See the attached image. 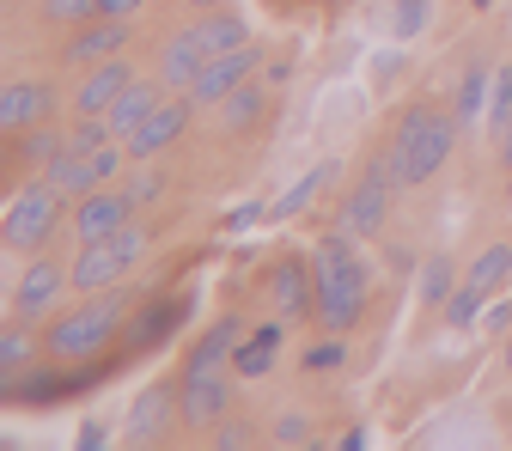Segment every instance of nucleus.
<instances>
[{
  "instance_id": "20",
  "label": "nucleus",
  "mask_w": 512,
  "mask_h": 451,
  "mask_svg": "<svg viewBox=\"0 0 512 451\" xmlns=\"http://www.w3.org/2000/svg\"><path fill=\"white\" fill-rule=\"evenodd\" d=\"M37 177H49L68 202H80V196H92V189H104V183H98V171H92V153H80V147H61Z\"/></svg>"
},
{
  "instance_id": "50",
  "label": "nucleus",
  "mask_w": 512,
  "mask_h": 451,
  "mask_svg": "<svg viewBox=\"0 0 512 451\" xmlns=\"http://www.w3.org/2000/svg\"><path fill=\"white\" fill-rule=\"evenodd\" d=\"M464 7H488V0H464Z\"/></svg>"
},
{
  "instance_id": "46",
  "label": "nucleus",
  "mask_w": 512,
  "mask_h": 451,
  "mask_svg": "<svg viewBox=\"0 0 512 451\" xmlns=\"http://www.w3.org/2000/svg\"><path fill=\"white\" fill-rule=\"evenodd\" d=\"M500 159H506V171H512V116H506V128H500Z\"/></svg>"
},
{
  "instance_id": "11",
  "label": "nucleus",
  "mask_w": 512,
  "mask_h": 451,
  "mask_svg": "<svg viewBox=\"0 0 512 451\" xmlns=\"http://www.w3.org/2000/svg\"><path fill=\"white\" fill-rule=\"evenodd\" d=\"M128 37H135V19H110V13H104V19L68 31V49H61V61H68V68H98V61H110V55L128 49Z\"/></svg>"
},
{
  "instance_id": "44",
  "label": "nucleus",
  "mask_w": 512,
  "mask_h": 451,
  "mask_svg": "<svg viewBox=\"0 0 512 451\" xmlns=\"http://www.w3.org/2000/svg\"><path fill=\"white\" fill-rule=\"evenodd\" d=\"M141 7H147V0H104V13H110V19H135Z\"/></svg>"
},
{
  "instance_id": "15",
  "label": "nucleus",
  "mask_w": 512,
  "mask_h": 451,
  "mask_svg": "<svg viewBox=\"0 0 512 451\" xmlns=\"http://www.w3.org/2000/svg\"><path fill=\"white\" fill-rule=\"evenodd\" d=\"M135 80H141V74L128 68L122 55H110V61H98V68H86V80H80V92H74V116H104Z\"/></svg>"
},
{
  "instance_id": "34",
  "label": "nucleus",
  "mask_w": 512,
  "mask_h": 451,
  "mask_svg": "<svg viewBox=\"0 0 512 451\" xmlns=\"http://www.w3.org/2000/svg\"><path fill=\"white\" fill-rule=\"evenodd\" d=\"M122 189H128V202H135V208H141V202H159L165 189H171V171H165V165H153V159H141V171L128 177Z\"/></svg>"
},
{
  "instance_id": "42",
  "label": "nucleus",
  "mask_w": 512,
  "mask_h": 451,
  "mask_svg": "<svg viewBox=\"0 0 512 451\" xmlns=\"http://www.w3.org/2000/svg\"><path fill=\"white\" fill-rule=\"evenodd\" d=\"M263 214H269L263 202H244V208H232V214H226V232H250V226L263 220Z\"/></svg>"
},
{
  "instance_id": "43",
  "label": "nucleus",
  "mask_w": 512,
  "mask_h": 451,
  "mask_svg": "<svg viewBox=\"0 0 512 451\" xmlns=\"http://www.w3.org/2000/svg\"><path fill=\"white\" fill-rule=\"evenodd\" d=\"M98 445H110V433H104L98 421H86V427H80V451H98Z\"/></svg>"
},
{
  "instance_id": "8",
  "label": "nucleus",
  "mask_w": 512,
  "mask_h": 451,
  "mask_svg": "<svg viewBox=\"0 0 512 451\" xmlns=\"http://www.w3.org/2000/svg\"><path fill=\"white\" fill-rule=\"evenodd\" d=\"M128 220H135V202H128V189L104 183V189H92V196L74 202L68 232H74V244H104V238H110L116 226H128Z\"/></svg>"
},
{
  "instance_id": "29",
  "label": "nucleus",
  "mask_w": 512,
  "mask_h": 451,
  "mask_svg": "<svg viewBox=\"0 0 512 451\" xmlns=\"http://www.w3.org/2000/svg\"><path fill=\"white\" fill-rule=\"evenodd\" d=\"M336 171H342L336 159H324V165H311V171H305V177H299V183L287 189V196H281V202L269 208V220H293V214H299V208H305V202H311V196H317V189H324V183H330Z\"/></svg>"
},
{
  "instance_id": "23",
  "label": "nucleus",
  "mask_w": 512,
  "mask_h": 451,
  "mask_svg": "<svg viewBox=\"0 0 512 451\" xmlns=\"http://www.w3.org/2000/svg\"><path fill=\"white\" fill-rule=\"evenodd\" d=\"M31 360H37L31 324H19V317H0V384H13L19 372H31Z\"/></svg>"
},
{
  "instance_id": "33",
  "label": "nucleus",
  "mask_w": 512,
  "mask_h": 451,
  "mask_svg": "<svg viewBox=\"0 0 512 451\" xmlns=\"http://www.w3.org/2000/svg\"><path fill=\"white\" fill-rule=\"evenodd\" d=\"M488 110V74L482 68H470L464 74V86H458V104H452V116L464 122V128H476V116Z\"/></svg>"
},
{
  "instance_id": "14",
  "label": "nucleus",
  "mask_w": 512,
  "mask_h": 451,
  "mask_svg": "<svg viewBox=\"0 0 512 451\" xmlns=\"http://www.w3.org/2000/svg\"><path fill=\"white\" fill-rule=\"evenodd\" d=\"M135 269L128 256L104 238V244H80L74 250V263H68V275H74V293H110V287H122V275Z\"/></svg>"
},
{
  "instance_id": "32",
  "label": "nucleus",
  "mask_w": 512,
  "mask_h": 451,
  "mask_svg": "<svg viewBox=\"0 0 512 451\" xmlns=\"http://www.w3.org/2000/svg\"><path fill=\"white\" fill-rule=\"evenodd\" d=\"M92 19H104V0H43V25L74 31V25H92Z\"/></svg>"
},
{
  "instance_id": "7",
  "label": "nucleus",
  "mask_w": 512,
  "mask_h": 451,
  "mask_svg": "<svg viewBox=\"0 0 512 451\" xmlns=\"http://www.w3.org/2000/svg\"><path fill=\"white\" fill-rule=\"evenodd\" d=\"M196 110H202V104L189 98V92H171V98H165V104H159V110L135 128V135L122 141V147H128V159L141 165V159H159L165 147H177V141H183V128L196 122Z\"/></svg>"
},
{
  "instance_id": "17",
  "label": "nucleus",
  "mask_w": 512,
  "mask_h": 451,
  "mask_svg": "<svg viewBox=\"0 0 512 451\" xmlns=\"http://www.w3.org/2000/svg\"><path fill=\"white\" fill-rule=\"evenodd\" d=\"M238 342H244V324H238V317H214V324L183 348V378H189V372H220V366H232Z\"/></svg>"
},
{
  "instance_id": "6",
  "label": "nucleus",
  "mask_w": 512,
  "mask_h": 451,
  "mask_svg": "<svg viewBox=\"0 0 512 451\" xmlns=\"http://www.w3.org/2000/svg\"><path fill=\"white\" fill-rule=\"evenodd\" d=\"M74 287V275H68V263H55V256H31V263L19 269V281H13V293H7V317H19V324H37V317H49L55 311V299Z\"/></svg>"
},
{
  "instance_id": "36",
  "label": "nucleus",
  "mask_w": 512,
  "mask_h": 451,
  "mask_svg": "<svg viewBox=\"0 0 512 451\" xmlns=\"http://www.w3.org/2000/svg\"><path fill=\"white\" fill-rule=\"evenodd\" d=\"M427 19H433V0H397V13H391V37H397V43H409V37H421V31H427Z\"/></svg>"
},
{
  "instance_id": "19",
  "label": "nucleus",
  "mask_w": 512,
  "mask_h": 451,
  "mask_svg": "<svg viewBox=\"0 0 512 451\" xmlns=\"http://www.w3.org/2000/svg\"><path fill=\"white\" fill-rule=\"evenodd\" d=\"M165 98H171V92H165V80H159V74L128 86V92H122V98L104 110V116H110V128H116V141H128V135H135V128H141V122H147V116H153Z\"/></svg>"
},
{
  "instance_id": "30",
  "label": "nucleus",
  "mask_w": 512,
  "mask_h": 451,
  "mask_svg": "<svg viewBox=\"0 0 512 451\" xmlns=\"http://www.w3.org/2000/svg\"><path fill=\"white\" fill-rule=\"evenodd\" d=\"M183 317H189V299H153V305H147V324L135 330V348H153V342H165V336L183 324Z\"/></svg>"
},
{
  "instance_id": "49",
  "label": "nucleus",
  "mask_w": 512,
  "mask_h": 451,
  "mask_svg": "<svg viewBox=\"0 0 512 451\" xmlns=\"http://www.w3.org/2000/svg\"><path fill=\"white\" fill-rule=\"evenodd\" d=\"M189 7H226V0H189Z\"/></svg>"
},
{
  "instance_id": "40",
  "label": "nucleus",
  "mask_w": 512,
  "mask_h": 451,
  "mask_svg": "<svg viewBox=\"0 0 512 451\" xmlns=\"http://www.w3.org/2000/svg\"><path fill=\"white\" fill-rule=\"evenodd\" d=\"M110 244L128 256V263H141V250H147V232H141L135 220H128V226H116V232H110Z\"/></svg>"
},
{
  "instance_id": "48",
  "label": "nucleus",
  "mask_w": 512,
  "mask_h": 451,
  "mask_svg": "<svg viewBox=\"0 0 512 451\" xmlns=\"http://www.w3.org/2000/svg\"><path fill=\"white\" fill-rule=\"evenodd\" d=\"M500 421H506V427H512V397H506V403H500Z\"/></svg>"
},
{
  "instance_id": "45",
  "label": "nucleus",
  "mask_w": 512,
  "mask_h": 451,
  "mask_svg": "<svg viewBox=\"0 0 512 451\" xmlns=\"http://www.w3.org/2000/svg\"><path fill=\"white\" fill-rule=\"evenodd\" d=\"M263 86H269V92L287 86V68H281V61H263Z\"/></svg>"
},
{
  "instance_id": "5",
  "label": "nucleus",
  "mask_w": 512,
  "mask_h": 451,
  "mask_svg": "<svg viewBox=\"0 0 512 451\" xmlns=\"http://www.w3.org/2000/svg\"><path fill=\"white\" fill-rule=\"evenodd\" d=\"M391 189H397V165H391V153H384V159H372L366 177L348 189V202H342L336 226L354 232V238H378L384 220H391Z\"/></svg>"
},
{
  "instance_id": "25",
  "label": "nucleus",
  "mask_w": 512,
  "mask_h": 451,
  "mask_svg": "<svg viewBox=\"0 0 512 451\" xmlns=\"http://www.w3.org/2000/svg\"><path fill=\"white\" fill-rule=\"evenodd\" d=\"M214 110H220V122H226V128H238V135H244V128L263 122V110H269V86H250V80H244V86H238V92H226Z\"/></svg>"
},
{
  "instance_id": "4",
  "label": "nucleus",
  "mask_w": 512,
  "mask_h": 451,
  "mask_svg": "<svg viewBox=\"0 0 512 451\" xmlns=\"http://www.w3.org/2000/svg\"><path fill=\"white\" fill-rule=\"evenodd\" d=\"M61 202H68V196H61L49 177L13 189V196H7V220H0V238H7V250L37 256V250L61 232Z\"/></svg>"
},
{
  "instance_id": "28",
  "label": "nucleus",
  "mask_w": 512,
  "mask_h": 451,
  "mask_svg": "<svg viewBox=\"0 0 512 451\" xmlns=\"http://www.w3.org/2000/svg\"><path fill=\"white\" fill-rule=\"evenodd\" d=\"M488 299H494V293H482L476 281H458V293L445 299V311H439V317H445V330H476V324H482V311H488Z\"/></svg>"
},
{
  "instance_id": "39",
  "label": "nucleus",
  "mask_w": 512,
  "mask_h": 451,
  "mask_svg": "<svg viewBox=\"0 0 512 451\" xmlns=\"http://www.w3.org/2000/svg\"><path fill=\"white\" fill-rule=\"evenodd\" d=\"M488 128H506V116H512V68H494V98H488Z\"/></svg>"
},
{
  "instance_id": "41",
  "label": "nucleus",
  "mask_w": 512,
  "mask_h": 451,
  "mask_svg": "<svg viewBox=\"0 0 512 451\" xmlns=\"http://www.w3.org/2000/svg\"><path fill=\"white\" fill-rule=\"evenodd\" d=\"M482 330H488V336H506V330H512V299H494V305L482 311Z\"/></svg>"
},
{
  "instance_id": "10",
  "label": "nucleus",
  "mask_w": 512,
  "mask_h": 451,
  "mask_svg": "<svg viewBox=\"0 0 512 451\" xmlns=\"http://www.w3.org/2000/svg\"><path fill=\"white\" fill-rule=\"evenodd\" d=\"M232 409H238V397H232V378L226 372H189L183 378V427L214 433Z\"/></svg>"
},
{
  "instance_id": "22",
  "label": "nucleus",
  "mask_w": 512,
  "mask_h": 451,
  "mask_svg": "<svg viewBox=\"0 0 512 451\" xmlns=\"http://www.w3.org/2000/svg\"><path fill=\"white\" fill-rule=\"evenodd\" d=\"M189 37H196L208 55H226V49H238V43H250V25L232 13V7H208L196 25H189Z\"/></svg>"
},
{
  "instance_id": "26",
  "label": "nucleus",
  "mask_w": 512,
  "mask_h": 451,
  "mask_svg": "<svg viewBox=\"0 0 512 451\" xmlns=\"http://www.w3.org/2000/svg\"><path fill=\"white\" fill-rule=\"evenodd\" d=\"M464 281H476L482 293H506L512 287V244H488L476 263L464 269Z\"/></svg>"
},
{
  "instance_id": "35",
  "label": "nucleus",
  "mask_w": 512,
  "mask_h": 451,
  "mask_svg": "<svg viewBox=\"0 0 512 451\" xmlns=\"http://www.w3.org/2000/svg\"><path fill=\"white\" fill-rule=\"evenodd\" d=\"M104 141H116L110 116H74V122H68V147H80V153H98Z\"/></svg>"
},
{
  "instance_id": "24",
  "label": "nucleus",
  "mask_w": 512,
  "mask_h": 451,
  "mask_svg": "<svg viewBox=\"0 0 512 451\" xmlns=\"http://www.w3.org/2000/svg\"><path fill=\"white\" fill-rule=\"evenodd\" d=\"M7 141H13V159H19V165H37V171H43L61 147H68V128L37 122V128H25V135H7Z\"/></svg>"
},
{
  "instance_id": "31",
  "label": "nucleus",
  "mask_w": 512,
  "mask_h": 451,
  "mask_svg": "<svg viewBox=\"0 0 512 451\" xmlns=\"http://www.w3.org/2000/svg\"><path fill=\"white\" fill-rule=\"evenodd\" d=\"M348 366V342L336 336V330H324L305 354H299V372H311V378H330V372H342Z\"/></svg>"
},
{
  "instance_id": "37",
  "label": "nucleus",
  "mask_w": 512,
  "mask_h": 451,
  "mask_svg": "<svg viewBox=\"0 0 512 451\" xmlns=\"http://www.w3.org/2000/svg\"><path fill=\"white\" fill-rule=\"evenodd\" d=\"M250 445H256V427H250V421L232 409V415L214 427V451H250Z\"/></svg>"
},
{
  "instance_id": "47",
  "label": "nucleus",
  "mask_w": 512,
  "mask_h": 451,
  "mask_svg": "<svg viewBox=\"0 0 512 451\" xmlns=\"http://www.w3.org/2000/svg\"><path fill=\"white\" fill-rule=\"evenodd\" d=\"M500 366H506V372H512V330H506V336H500Z\"/></svg>"
},
{
  "instance_id": "12",
  "label": "nucleus",
  "mask_w": 512,
  "mask_h": 451,
  "mask_svg": "<svg viewBox=\"0 0 512 451\" xmlns=\"http://www.w3.org/2000/svg\"><path fill=\"white\" fill-rule=\"evenodd\" d=\"M263 49H256V43H238V49H226V55H208V68H202V80L196 86H189V98H196V104H220L226 92H238L256 68H263Z\"/></svg>"
},
{
  "instance_id": "18",
  "label": "nucleus",
  "mask_w": 512,
  "mask_h": 451,
  "mask_svg": "<svg viewBox=\"0 0 512 451\" xmlns=\"http://www.w3.org/2000/svg\"><path fill=\"white\" fill-rule=\"evenodd\" d=\"M202 68H208V49L189 37V31H177V37H165V43H159L153 74L165 80V92H189V86L202 80Z\"/></svg>"
},
{
  "instance_id": "3",
  "label": "nucleus",
  "mask_w": 512,
  "mask_h": 451,
  "mask_svg": "<svg viewBox=\"0 0 512 451\" xmlns=\"http://www.w3.org/2000/svg\"><path fill=\"white\" fill-rule=\"evenodd\" d=\"M458 116H445V110H409L397 122V141H391V165H397V183L403 189H421L433 171H445V159H452L458 147Z\"/></svg>"
},
{
  "instance_id": "2",
  "label": "nucleus",
  "mask_w": 512,
  "mask_h": 451,
  "mask_svg": "<svg viewBox=\"0 0 512 451\" xmlns=\"http://www.w3.org/2000/svg\"><path fill=\"white\" fill-rule=\"evenodd\" d=\"M122 311H128V293H122V287H110L104 299L86 293L74 311H61L55 324L43 330V354H49V360H98V354L116 342Z\"/></svg>"
},
{
  "instance_id": "9",
  "label": "nucleus",
  "mask_w": 512,
  "mask_h": 451,
  "mask_svg": "<svg viewBox=\"0 0 512 451\" xmlns=\"http://www.w3.org/2000/svg\"><path fill=\"white\" fill-rule=\"evenodd\" d=\"M177 421H183V384H147V391L128 403L122 439H128V445H153V439H165Z\"/></svg>"
},
{
  "instance_id": "16",
  "label": "nucleus",
  "mask_w": 512,
  "mask_h": 451,
  "mask_svg": "<svg viewBox=\"0 0 512 451\" xmlns=\"http://www.w3.org/2000/svg\"><path fill=\"white\" fill-rule=\"evenodd\" d=\"M269 293H275V305H281V317L287 324H299V317H317V287H311V263L305 256H281L275 263V275H269Z\"/></svg>"
},
{
  "instance_id": "21",
  "label": "nucleus",
  "mask_w": 512,
  "mask_h": 451,
  "mask_svg": "<svg viewBox=\"0 0 512 451\" xmlns=\"http://www.w3.org/2000/svg\"><path fill=\"white\" fill-rule=\"evenodd\" d=\"M287 324V317H281ZM281 324H256L244 342H238V354H232V372L238 378H269L275 372V354H281Z\"/></svg>"
},
{
  "instance_id": "38",
  "label": "nucleus",
  "mask_w": 512,
  "mask_h": 451,
  "mask_svg": "<svg viewBox=\"0 0 512 451\" xmlns=\"http://www.w3.org/2000/svg\"><path fill=\"white\" fill-rule=\"evenodd\" d=\"M317 433H311V415L305 409H281L275 415V445H311Z\"/></svg>"
},
{
  "instance_id": "27",
  "label": "nucleus",
  "mask_w": 512,
  "mask_h": 451,
  "mask_svg": "<svg viewBox=\"0 0 512 451\" xmlns=\"http://www.w3.org/2000/svg\"><path fill=\"white\" fill-rule=\"evenodd\" d=\"M458 263H452V256H427V263H421V305L427 311H445V299H452L458 293Z\"/></svg>"
},
{
  "instance_id": "13",
  "label": "nucleus",
  "mask_w": 512,
  "mask_h": 451,
  "mask_svg": "<svg viewBox=\"0 0 512 451\" xmlns=\"http://www.w3.org/2000/svg\"><path fill=\"white\" fill-rule=\"evenodd\" d=\"M37 122H55V86L49 80H7V92H0V135H25Z\"/></svg>"
},
{
  "instance_id": "1",
  "label": "nucleus",
  "mask_w": 512,
  "mask_h": 451,
  "mask_svg": "<svg viewBox=\"0 0 512 451\" xmlns=\"http://www.w3.org/2000/svg\"><path fill=\"white\" fill-rule=\"evenodd\" d=\"M311 287H317V317H311L317 330L348 336L360 317H366V287H372V275H366V263H360V250H354V232L336 226L324 244L311 250Z\"/></svg>"
}]
</instances>
